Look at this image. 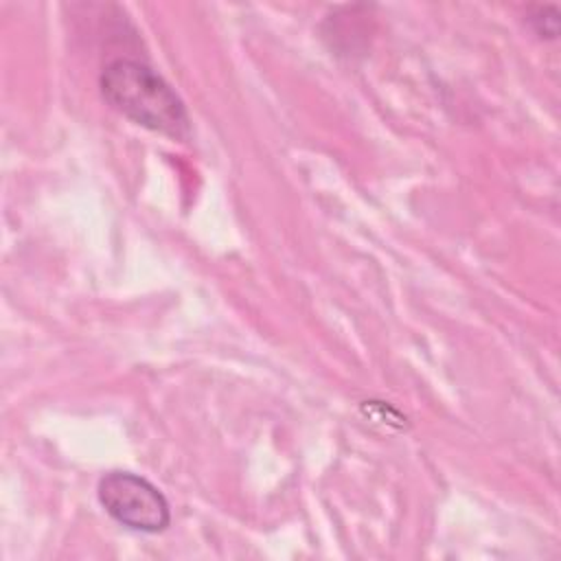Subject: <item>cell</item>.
<instances>
[{
	"label": "cell",
	"mask_w": 561,
	"mask_h": 561,
	"mask_svg": "<svg viewBox=\"0 0 561 561\" xmlns=\"http://www.w3.org/2000/svg\"><path fill=\"white\" fill-rule=\"evenodd\" d=\"M103 99L131 123L173 140L191 136V118L175 90L147 64L110 61L99 79Z\"/></svg>",
	"instance_id": "cell-1"
},
{
	"label": "cell",
	"mask_w": 561,
	"mask_h": 561,
	"mask_svg": "<svg viewBox=\"0 0 561 561\" xmlns=\"http://www.w3.org/2000/svg\"><path fill=\"white\" fill-rule=\"evenodd\" d=\"M105 513L138 533H160L171 522L167 497L147 478L131 471H110L96 489Z\"/></svg>",
	"instance_id": "cell-2"
},
{
	"label": "cell",
	"mask_w": 561,
	"mask_h": 561,
	"mask_svg": "<svg viewBox=\"0 0 561 561\" xmlns=\"http://www.w3.org/2000/svg\"><path fill=\"white\" fill-rule=\"evenodd\" d=\"M533 33L541 39H557L559 35V9L554 4H537L526 18Z\"/></svg>",
	"instance_id": "cell-3"
}]
</instances>
